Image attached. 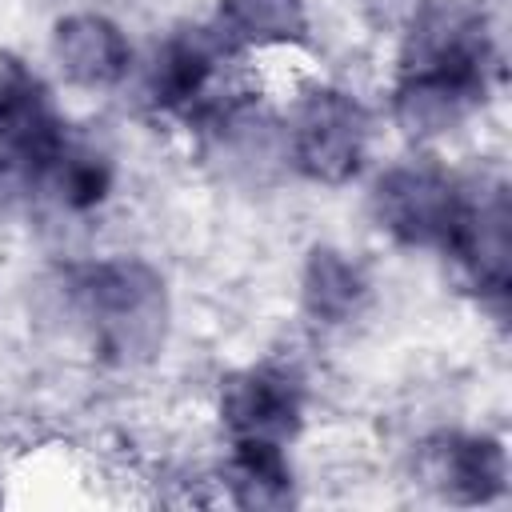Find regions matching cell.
<instances>
[{
	"label": "cell",
	"mask_w": 512,
	"mask_h": 512,
	"mask_svg": "<svg viewBox=\"0 0 512 512\" xmlns=\"http://www.w3.org/2000/svg\"><path fill=\"white\" fill-rule=\"evenodd\" d=\"M492 80V40L484 20L456 4L424 8L412 20L396 80V120L412 136L456 128Z\"/></svg>",
	"instance_id": "6da1fadb"
},
{
	"label": "cell",
	"mask_w": 512,
	"mask_h": 512,
	"mask_svg": "<svg viewBox=\"0 0 512 512\" xmlns=\"http://www.w3.org/2000/svg\"><path fill=\"white\" fill-rule=\"evenodd\" d=\"M68 300L108 360H144L160 348L168 324L164 280L140 260H100L68 276Z\"/></svg>",
	"instance_id": "7a4b0ae2"
},
{
	"label": "cell",
	"mask_w": 512,
	"mask_h": 512,
	"mask_svg": "<svg viewBox=\"0 0 512 512\" xmlns=\"http://www.w3.org/2000/svg\"><path fill=\"white\" fill-rule=\"evenodd\" d=\"M64 144L48 84L20 56L0 52V180H44Z\"/></svg>",
	"instance_id": "3957f363"
},
{
	"label": "cell",
	"mask_w": 512,
	"mask_h": 512,
	"mask_svg": "<svg viewBox=\"0 0 512 512\" xmlns=\"http://www.w3.org/2000/svg\"><path fill=\"white\" fill-rule=\"evenodd\" d=\"M468 208V188L432 164H400L376 180L372 212L384 232L412 248L448 252Z\"/></svg>",
	"instance_id": "277c9868"
},
{
	"label": "cell",
	"mask_w": 512,
	"mask_h": 512,
	"mask_svg": "<svg viewBox=\"0 0 512 512\" xmlns=\"http://www.w3.org/2000/svg\"><path fill=\"white\" fill-rule=\"evenodd\" d=\"M368 152V112L340 88H312L288 124L292 164L320 184H344Z\"/></svg>",
	"instance_id": "5b68a950"
},
{
	"label": "cell",
	"mask_w": 512,
	"mask_h": 512,
	"mask_svg": "<svg viewBox=\"0 0 512 512\" xmlns=\"http://www.w3.org/2000/svg\"><path fill=\"white\" fill-rule=\"evenodd\" d=\"M228 40L224 32H176L168 36L148 68V96L156 108L184 116V120H204V116H228Z\"/></svg>",
	"instance_id": "8992f818"
},
{
	"label": "cell",
	"mask_w": 512,
	"mask_h": 512,
	"mask_svg": "<svg viewBox=\"0 0 512 512\" xmlns=\"http://www.w3.org/2000/svg\"><path fill=\"white\" fill-rule=\"evenodd\" d=\"M300 384L292 372L260 364L224 380L220 388V420L232 440H264L288 444L300 432Z\"/></svg>",
	"instance_id": "52a82bcc"
},
{
	"label": "cell",
	"mask_w": 512,
	"mask_h": 512,
	"mask_svg": "<svg viewBox=\"0 0 512 512\" xmlns=\"http://www.w3.org/2000/svg\"><path fill=\"white\" fill-rule=\"evenodd\" d=\"M448 256L460 260L468 280L504 304L508 280H512V244H508V192L504 184L488 192H468V208L460 220V232L448 248Z\"/></svg>",
	"instance_id": "ba28073f"
},
{
	"label": "cell",
	"mask_w": 512,
	"mask_h": 512,
	"mask_svg": "<svg viewBox=\"0 0 512 512\" xmlns=\"http://www.w3.org/2000/svg\"><path fill=\"white\" fill-rule=\"evenodd\" d=\"M420 468L424 480L456 504H484L500 496L508 480L504 448L492 436H436L424 444Z\"/></svg>",
	"instance_id": "9c48e42d"
},
{
	"label": "cell",
	"mask_w": 512,
	"mask_h": 512,
	"mask_svg": "<svg viewBox=\"0 0 512 512\" xmlns=\"http://www.w3.org/2000/svg\"><path fill=\"white\" fill-rule=\"evenodd\" d=\"M52 60L76 88H112L116 80H124L132 48L108 16L76 12L64 16L52 32Z\"/></svg>",
	"instance_id": "30bf717a"
},
{
	"label": "cell",
	"mask_w": 512,
	"mask_h": 512,
	"mask_svg": "<svg viewBox=\"0 0 512 512\" xmlns=\"http://www.w3.org/2000/svg\"><path fill=\"white\" fill-rule=\"evenodd\" d=\"M228 484H232L236 504H244V508H284V504H292V468L284 460V444L232 440Z\"/></svg>",
	"instance_id": "8fae6325"
},
{
	"label": "cell",
	"mask_w": 512,
	"mask_h": 512,
	"mask_svg": "<svg viewBox=\"0 0 512 512\" xmlns=\"http://www.w3.org/2000/svg\"><path fill=\"white\" fill-rule=\"evenodd\" d=\"M220 32L228 44H300L308 36L304 0H224Z\"/></svg>",
	"instance_id": "7c38bea8"
},
{
	"label": "cell",
	"mask_w": 512,
	"mask_h": 512,
	"mask_svg": "<svg viewBox=\"0 0 512 512\" xmlns=\"http://www.w3.org/2000/svg\"><path fill=\"white\" fill-rule=\"evenodd\" d=\"M368 284L352 260H344L332 248H316L304 272V304L324 324H344L356 316Z\"/></svg>",
	"instance_id": "4fadbf2b"
},
{
	"label": "cell",
	"mask_w": 512,
	"mask_h": 512,
	"mask_svg": "<svg viewBox=\"0 0 512 512\" xmlns=\"http://www.w3.org/2000/svg\"><path fill=\"white\" fill-rule=\"evenodd\" d=\"M44 184L56 192V200L72 212H88L96 208L108 188H112V168L100 152L92 148H72L64 144V152L56 156V164L44 172Z\"/></svg>",
	"instance_id": "5bb4252c"
}]
</instances>
